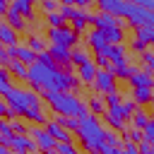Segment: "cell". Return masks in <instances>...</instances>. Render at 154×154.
Returning a JSON list of instances; mask_svg holds the SVG:
<instances>
[{
  "instance_id": "6da1fadb",
  "label": "cell",
  "mask_w": 154,
  "mask_h": 154,
  "mask_svg": "<svg viewBox=\"0 0 154 154\" xmlns=\"http://www.w3.org/2000/svg\"><path fill=\"white\" fill-rule=\"evenodd\" d=\"M5 101L14 116H22V118L36 123L38 128L48 125V116L43 113V96H38V91L24 89V87H12L5 94Z\"/></svg>"
},
{
  "instance_id": "7a4b0ae2",
  "label": "cell",
  "mask_w": 154,
  "mask_h": 154,
  "mask_svg": "<svg viewBox=\"0 0 154 154\" xmlns=\"http://www.w3.org/2000/svg\"><path fill=\"white\" fill-rule=\"evenodd\" d=\"M43 103L58 113V116H67V118H84L89 116L87 101L79 99L72 91H43Z\"/></svg>"
},
{
  "instance_id": "3957f363",
  "label": "cell",
  "mask_w": 154,
  "mask_h": 154,
  "mask_svg": "<svg viewBox=\"0 0 154 154\" xmlns=\"http://www.w3.org/2000/svg\"><path fill=\"white\" fill-rule=\"evenodd\" d=\"M77 137H79V144H82V149L87 154H101L103 147H106V128L91 113L84 116V118H79Z\"/></svg>"
},
{
  "instance_id": "277c9868",
  "label": "cell",
  "mask_w": 154,
  "mask_h": 154,
  "mask_svg": "<svg viewBox=\"0 0 154 154\" xmlns=\"http://www.w3.org/2000/svg\"><path fill=\"white\" fill-rule=\"evenodd\" d=\"M48 38L51 43L55 46H63V48H75L77 46V31L72 26H58V29H48Z\"/></svg>"
},
{
  "instance_id": "5b68a950",
  "label": "cell",
  "mask_w": 154,
  "mask_h": 154,
  "mask_svg": "<svg viewBox=\"0 0 154 154\" xmlns=\"http://www.w3.org/2000/svg\"><path fill=\"white\" fill-rule=\"evenodd\" d=\"M128 118H130V113L125 111V106H123V101L118 103V106H108V111L103 113V120L116 130V132H125V123H128Z\"/></svg>"
},
{
  "instance_id": "8992f818",
  "label": "cell",
  "mask_w": 154,
  "mask_h": 154,
  "mask_svg": "<svg viewBox=\"0 0 154 154\" xmlns=\"http://www.w3.org/2000/svg\"><path fill=\"white\" fill-rule=\"evenodd\" d=\"M96 7H99V12H106V14H111V17L123 22V19H128L130 2H125V0H99Z\"/></svg>"
},
{
  "instance_id": "52a82bcc",
  "label": "cell",
  "mask_w": 154,
  "mask_h": 154,
  "mask_svg": "<svg viewBox=\"0 0 154 154\" xmlns=\"http://www.w3.org/2000/svg\"><path fill=\"white\" fill-rule=\"evenodd\" d=\"M116 82H118V79H116L108 70H99V72H96V79H94V84H91V87H94L99 94H106V96H108V94L118 91Z\"/></svg>"
},
{
  "instance_id": "ba28073f",
  "label": "cell",
  "mask_w": 154,
  "mask_h": 154,
  "mask_svg": "<svg viewBox=\"0 0 154 154\" xmlns=\"http://www.w3.org/2000/svg\"><path fill=\"white\" fill-rule=\"evenodd\" d=\"M29 135L34 137L36 147H38V149H41L43 154H46V152H53V149L58 147V142H55V140H53V137L48 135V130H46V128H38V125H34V128L29 130Z\"/></svg>"
},
{
  "instance_id": "9c48e42d",
  "label": "cell",
  "mask_w": 154,
  "mask_h": 154,
  "mask_svg": "<svg viewBox=\"0 0 154 154\" xmlns=\"http://www.w3.org/2000/svg\"><path fill=\"white\" fill-rule=\"evenodd\" d=\"M7 147H10L14 154H31V152H38V147H36V142H34L31 135H14V137L7 142Z\"/></svg>"
},
{
  "instance_id": "30bf717a",
  "label": "cell",
  "mask_w": 154,
  "mask_h": 154,
  "mask_svg": "<svg viewBox=\"0 0 154 154\" xmlns=\"http://www.w3.org/2000/svg\"><path fill=\"white\" fill-rule=\"evenodd\" d=\"M48 55L53 58V63H55L58 67H63V70L70 72V67H72V51H70V48H63V46L51 43V46H48Z\"/></svg>"
},
{
  "instance_id": "8fae6325",
  "label": "cell",
  "mask_w": 154,
  "mask_h": 154,
  "mask_svg": "<svg viewBox=\"0 0 154 154\" xmlns=\"http://www.w3.org/2000/svg\"><path fill=\"white\" fill-rule=\"evenodd\" d=\"M149 19H152V12H147L142 5L137 2H130V10H128V22L140 29V26H149Z\"/></svg>"
},
{
  "instance_id": "7c38bea8",
  "label": "cell",
  "mask_w": 154,
  "mask_h": 154,
  "mask_svg": "<svg viewBox=\"0 0 154 154\" xmlns=\"http://www.w3.org/2000/svg\"><path fill=\"white\" fill-rule=\"evenodd\" d=\"M7 53H10V58H12V60H19V63H24V65H29V67L38 60V55H36L29 46H19V43H17V46H12V48H7Z\"/></svg>"
},
{
  "instance_id": "4fadbf2b",
  "label": "cell",
  "mask_w": 154,
  "mask_h": 154,
  "mask_svg": "<svg viewBox=\"0 0 154 154\" xmlns=\"http://www.w3.org/2000/svg\"><path fill=\"white\" fill-rule=\"evenodd\" d=\"M84 41H87V46H89V48H91L96 55H103V51L108 48V41H106V36H103V31H99V29L87 31Z\"/></svg>"
},
{
  "instance_id": "5bb4252c",
  "label": "cell",
  "mask_w": 154,
  "mask_h": 154,
  "mask_svg": "<svg viewBox=\"0 0 154 154\" xmlns=\"http://www.w3.org/2000/svg\"><path fill=\"white\" fill-rule=\"evenodd\" d=\"M128 82L132 89H154V75L149 70H137Z\"/></svg>"
},
{
  "instance_id": "9a60e30c",
  "label": "cell",
  "mask_w": 154,
  "mask_h": 154,
  "mask_svg": "<svg viewBox=\"0 0 154 154\" xmlns=\"http://www.w3.org/2000/svg\"><path fill=\"white\" fill-rule=\"evenodd\" d=\"M96 72H99V67H96V63H94V60H89V63L79 65V67H77V79H79V84L91 87V84H94V79H96Z\"/></svg>"
},
{
  "instance_id": "2e32d148",
  "label": "cell",
  "mask_w": 154,
  "mask_h": 154,
  "mask_svg": "<svg viewBox=\"0 0 154 154\" xmlns=\"http://www.w3.org/2000/svg\"><path fill=\"white\" fill-rule=\"evenodd\" d=\"M125 43H118V46H108L106 51H103V55L108 58V63H113V65H123V63H128V58H125Z\"/></svg>"
},
{
  "instance_id": "e0dca14e",
  "label": "cell",
  "mask_w": 154,
  "mask_h": 154,
  "mask_svg": "<svg viewBox=\"0 0 154 154\" xmlns=\"http://www.w3.org/2000/svg\"><path fill=\"white\" fill-rule=\"evenodd\" d=\"M46 130H48V135H51L55 142H72V132H67L63 125H58V120H48Z\"/></svg>"
},
{
  "instance_id": "ac0fdd59",
  "label": "cell",
  "mask_w": 154,
  "mask_h": 154,
  "mask_svg": "<svg viewBox=\"0 0 154 154\" xmlns=\"http://www.w3.org/2000/svg\"><path fill=\"white\" fill-rule=\"evenodd\" d=\"M17 31L7 24V22H0V43L5 46V48H12V46H17Z\"/></svg>"
},
{
  "instance_id": "d6986e66",
  "label": "cell",
  "mask_w": 154,
  "mask_h": 154,
  "mask_svg": "<svg viewBox=\"0 0 154 154\" xmlns=\"http://www.w3.org/2000/svg\"><path fill=\"white\" fill-rule=\"evenodd\" d=\"M137 108H144L149 103H154V89H132V96H130Z\"/></svg>"
},
{
  "instance_id": "ffe728a7",
  "label": "cell",
  "mask_w": 154,
  "mask_h": 154,
  "mask_svg": "<svg viewBox=\"0 0 154 154\" xmlns=\"http://www.w3.org/2000/svg\"><path fill=\"white\" fill-rule=\"evenodd\" d=\"M87 108H89V113H91V116H103V113L108 111L106 99H103V96H96V94L87 99Z\"/></svg>"
},
{
  "instance_id": "44dd1931",
  "label": "cell",
  "mask_w": 154,
  "mask_h": 154,
  "mask_svg": "<svg viewBox=\"0 0 154 154\" xmlns=\"http://www.w3.org/2000/svg\"><path fill=\"white\" fill-rule=\"evenodd\" d=\"M10 10H14L17 14H22V17H26V19L34 17V5H31L29 0H14V2L10 5Z\"/></svg>"
},
{
  "instance_id": "7402d4cb",
  "label": "cell",
  "mask_w": 154,
  "mask_h": 154,
  "mask_svg": "<svg viewBox=\"0 0 154 154\" xmlns=\"http://www.w3.org/2000/svg\"><path fill=\"white\" fill-rule=\"evenodd\" d=\"M26 46H29L36 55H41V53H48V46H51V43H48L46 38L36 36V34H31V36H29V41H26Z\"/></svg>"
},
{
  "instance_id": "603a6c76",
  "label": "cell",
  "mask_w": 154,
  "mask_h": 154,
  "mask_svg": "<svg viewBox=\"0 0 154 154\" xmlns=\"http://www.w3.org/2000/svg\"><path fill=\"white\" fill-rule=\"evenodd\" d=\"M130 120H132V128H135V130H144V128L149 125L152 116H149L144 108H137V111L132 113V118H130Z\"/></svg>"
},
{
  "instance_id": "cb8c5ba5",
  "label": "cell",
  "mask_w": 154,
  "mask_h": 154,
  "mask_svg": "<svg viewBox=\"0 0 154 154\" xmlns=\"http://www.w3.org/2000/svg\"><path fill=\"white\" fill-rule=\"evenodd\" d=\"M103 36H106L108 46H118V43H123L125 31H123V26H111V29H106V31H103Z\"/></svg>"
},
{
  "instance_id": "d4e9b609",
  "label": "cell",
  "mask_w": 154,
  "mask_h": 154,
  "mask_svg": "<svg viewBox=\"0 0 154 154\" xmlns=\"http://www.w3.org/2000/svg\"><path fill=\"white\" fill-rule=\"evenodd\" d=\"M7 72H10L12 77H17V79H26V77H29V65H24V63H19V60H12L10 67H7Z\"/></svg>"
},
{
  "instance_id": "484cf974",
  "label": "cell",
  "mask_w": 154,
  "mask_h": 154,
  "mask_svg": "<svg viewBox=\"0 0 154 154\" xmlns=\"http://www.w3.org/2000/svg\"><path fill=\"white\" fill-rule=\"evenodd\" d=\"M89 60H91V58H89V51H87L84 46L77 43V46L72 48V65L79 67V65H84V63H89Z\"/></svg>"
},
{
  "instance_id": "4316f807",
  "label": "cell",
  "mask_w": 154,
  "mask_h": 154,
  "mask_svg": "<svg viewBox=\"0 0 154 154\" xmlns=\"http://www.w3.org/2000/svg\"><path fill=\"white\" fill-rule=\"evenodd\" d=\"M5 17H7V24H10L14 31H24V29H26V22H24V17H22V14H17L14 10H10Z\"/></svg>"
},
{
  "instance_id": "83f0119b",
  "label": "cell",
  "mask_w": 154,
  "mask_h": 154,
  "mask_svg": "<svg viewBox=\"0 0 154 154\" xmlns=\"http://www.w3.org/2000/svg\"><path fill=\"white\" fill-rule=\"evenodd\" d=\"M123 144H140L142 140H144V135H142V130H135V128H128L123 135Z\"/></svg>"
},
{
  "instance_id": "f1b7e54d",
  "label": "cell",
  "mask_w": 154,
  "mask_h": 154,
  "mask_svg": "<svg viewBox=\"0 0 154 154\" xmlns=\"http://www.w3.org/2000/svg\"><path fill=\"white\" fill-rule=\"evenodd\" d=\"M58 125H63L67 132H77L79 128V118H67V116H58Z\"/></svg>"
},
{
  "instance_id": "f546056e",
  "label": "cell",
  "mask_w": 154,
  "mask_h": 154,
  "mask_svg": "<svg viewBox=\"0 0 154 154\" xmlns=\"http://www.w3.org/2000/svg\"><path fill=\"white\" fill-rule=\"evenodd\" d=\"M46 19H48V29H58V26H65V22H67V19H65L60 12H53V14H48Z\"/></svg>"
},
{
  "instance_id": "4dcf8cb0",
  "label": "cell",
  "mask_w": 154,
  "mask_h": 154,
  "mask_svg": "<svg viewBox=\"0 0 154 154\" xmlns=\"http://www.w3.org/2000/svg\"><path fill=\"white\" fill-rule=\"evenodd\" d=\"M10 89H12V84H10V72H7L5 67H0V94L5 96Z\"/></svg>"
},
{
  "instance_id": "1f68e13d",
  "label": "cell",
  "mask_w": 154,
  "mask_h": 154,
  "mask_svg": "<svg viewBox=\"0 0 154 154\" xmlns=\"http://www.w3.org/2000/svg\"><path fill=\"white\" fill-rule=\"evenodd\" d=\"M10 125H12L14 135H29V130H31V128H29L26 123H22L19 118H12V120H10Z\"/></svg>"
},
{
  "instance_id": "d6a6232c",
  "label": "cell",
  "mask_w": 154,
  "mask_h": 154,
  "mask_svg": "<svg viewBox=\"0 0 154 154\" xmlns=\"http://www.w3.org/2000/svg\"><path fill=\"white\" fill-rule=\"evenodd\" d=\"M106 144H111V147H120V149H123V137L116 135V130H106Z\"/></svg>"
},
{
  "instance_id": "836d02e7",
  "label": "cell",
  "mask_w": 154,
  "mask_h": 154,
  "mask_svg": "<svg viewBox=\"0 0 154 154\" xmlns=\"http://www.w3.org/2000/svg\"><path fill=\"white\" fill-rule=\"evenodd\" d=\"M55 152H58V154H77V147H75L72 142H58Z\"/></svg>"
},
{
  "instance_id": "e575fe53",
  "label": "cell",
  "mask_w": 154,
  "mask_h": 154,
  "mask_svg": "<svg viewBox=\"0 0 154 154\" xmlns=\"http://www.w3.org/2000/svg\"><path fill=\"white\" fill-rule=\"evenodd\" d=\"M142 63H144V67L154 75V51H149V48H147V51L142 53Z\"/></svg>"
},
{
  "instance_id": "d590c367",
  "label": "cell",
  "mask_w": 154,
  "mask_h": 154,
  "mask_svg": "<svg viewBox=\"0 0 154 154\" xmlns=\"http://www.w3.org/2000/svg\"><path fill=\"white\" fill-rule=\"evenodd\" d=\"M0 118H5V120H12V118H17V116L10 111V106H7L5 96H0Z\"/></svg>"
},
{
  "instance_id": "8d00e7d4",
  "label": "cell",
  "mask_w": 154,
  "mask_h": 154,
  "mask_svg": "<svg viewBox=\"0 0 154 154\" xmlns=\"http://www.w3.org/2000/svg\"><path fill=\"white\" fill-rule=\"evenodd\" d=\"M41 10L48 12V14H53V12H60V5L53 2V0H43V2H41Z\"/></svg>"
},
{
  "instance_id": "74e56055",
  "label": "cell",
  "mask_w": 154,
  "mask_h": 154,
  "mask_svg": "<svg viewBox=\"0 0 154 154\" xmlns=\"http://www.w3.org/2000/svg\"><path fill=\"white\" fill-rule=\"evenodd\" d=\"M142 135H144V140H147V142L154 147V118H152V120H149V125L142 130Z\"/></svg>"
},
{
  "instance_id": "f35d334b",
  "label": "cell",
  "mask_w": 154,
  "mask_h": 154,
  "mask_svg": "<svg viewBox=\"0 0 154 154\" xmlns=\"http://www.w3.org/2000/svg\"><path fill=\"white\" fill-rule=\"evenodd\" d=\"M120 101H123V94H120V91H113V94L106 96V106H118Z\"/></svg>"
},
{
  "instance_id": "ab89813d",
  "label": "cell",
  "mask_w": 154,
  "mask_h": 154,
  "mask_svg": "<svg viewBox=\"0 0 154 154\" xmlns=\"http://www.w3.org/2000/svg\"><path fill=\"white\" fill-rule=\"evenodd\" d=\"M10 63H12V58H10V53H7V48L0 43V67L5 65V67H10Z\"/></svg>"
},
{
  "instance_id": "60d3db41",
  "label": "cell",
  "mask_w": 154,
  "mask_h": 154,
  "mask_svg": "<svg viewBox=\"0 0 154 154\" xmlns=\"http://www.w3.org/2000/svg\"><path fill=\"white\" fill-rule=\"evenodd\" d=\"M137 149H140V154H154V147H152L147 140H142V142L137 144Z\"/></svg>"
},
{
  "instance_id": "b9f144b4",
  "label": "cell",
  "mask_w": 154,
  "mask_h": 154,
  "mask_svg": "<svg viewBox=\"0 0 154 154\" xmlns=\"http://www.w3.org/2000/svg\"><path fill=\"white\" fill-rule=\"evenodd\" d=\"M94 63H96V67H99V70H108V65H111L106 55H96V60H94Z\"/></svg>"
},
{
  "instance_id": "7bdbcfd3",
  "label": "cell",
  "mask_w": 154,
  "mask_h": 154,
  "mask_svg": "<svg viewBox=\"0 0 154 154\" xmlns=\"http://www.w3.org/2000/svg\"><path fill=\"white\" fill-rule=\"evenodd\" d=\"M130 48H132L135 53H144V51H147V43H142V41H137V38H135V41L130 43Z\"/></svg>"
},
{
  "instance_id": "ee69618b",
  "label": "cell",
  "mask_w": 154,
  "mask_h": 154,
  "mask_svg": "<svg viewBox=\"0 0 154 154\" xmlns=\"http://www.w3.org/2000/svg\"><path fill=\"white\" fill-rule=\"evenodd\" d=\"M120 154H140V149H137V144H123Z\"/></svg>"
},
{
  "instance_id": "f6af8a7d",
  "label": "cell",
  "mask_w": 154,
  "mask_h": 154,
  "mask_svg": "<svg viewBox=\"0 0 154 154\" xmlns=\"http://www.w3.org/2000/svg\"><path fill=\"white\" fill-rule=\"evenodd\" d=\"M101 154H120V147H111V144H106Z\"/></svg>"
},
{
  "instance_id": "bcb514c9",
  "label": "cell",
  "mask_w": 154,
  "mask_h": 154,
  "mask_svg": "<svg viewBox=\"0 0 154 154\" xmlns=\"http://www.w3.org/2000/svg\"><path fill=\"white\" fill-rule=\"evenodd\" d=\"M7 12H10V2L0 0V17H2V14H7Z\"/></svg>"
},
{
  "instance_id": "7dc6e473",
  "label": "cell",
  "mask_w": 154,
  "mask_h": 154,
  "mask_svg": "<svg viewBox=\"0 0 154 154\" xmlns=\"http://www.w3.org/2000/svg\"><path fill=\"white\" fill-rule=\"evenodd\" d=\"M0 154H12V149H10V147H5V144H0Z\"/></svg>"
}]
</instances>
